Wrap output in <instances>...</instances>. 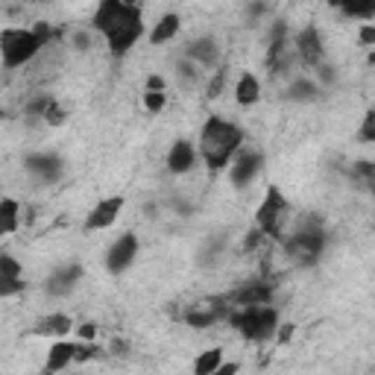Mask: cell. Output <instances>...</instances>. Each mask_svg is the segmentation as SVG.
I'll return each instance as SVG.
<instances>
[{"instance_id":"8d00e7d4","label":"cell","mask_w":375,"mask_h":375,"mask_svg":"<svg viewBox=\"0 0 375 375\" xmlns=\"http://www.w3.org/2000/svg\"><path fill=\"white\" fill-rule=\"evenodd\" d=\"M220 88H223V71H217V79L208 86V94H211V97H217V94H220Z\"/></svg>"},{"instance_id":"7402d4cb","label":"cell","mask_w":375,"mask_h":375,"mask_svg":"<svg viewBox=\"0 0 375 375\" xmlns=\"http://www.w3.org/2000/svg\"><path fill=\"white\" fill-rule=\"evenodd\" d=\"M0 217H4V235H12L15 229H18V203L15 200L0 203Z\"/></svg>"},{"instance_id":"d6986e66","label":"cell","mask_w":375,"mask_h":375,"mask_svg":"<svg viewBox=\"0 0 375 375\" xmlns=\"http://www.w3.org/2000/svg\"><path fill=\"white\" fill-rule=\"evenodd\" d=\"M223 367V352L220 349H205L197 364H193V375H214Z\"/></svg>"},{"instance_id":"2e32d148","label":"cell","mask_w":375,"mask_h":375,"mask_svg":"<svg viewBox=\"0 0 375 375\" xmlns=\"http://www.w3.org/2000/svg\"><path fill=\"white\" fill-rule=\"evenodd\" d=\"M71 361H76V343H53L50 352H47L44 372H59V369L68 367Z\"/></svg>"},{"instance_id":"7c38bea8","label":"cell","mask_w":375,"mask_h":375,"mask_svg":"<svg viewBox=\"0 0 375 375\" xmlns=\"http://www.w3.org/2000/svg\"><path fill=\"white\" fill-rule=\"evenodd\" d=\"M79 275H83V267H79V264H68V267L56 270L50 279H47V293H53V296H62V293H68V290L79 282Z\"/></svg>"},{"instance_id":"3957f363","label":"cell","mask_w":375,"mask_h":375,"mask_svg":"<svg viewBox=\"0 0 375 375\" xmlns=\"http://www.w3.org/2000/svg\"><path fill=\"white\" fill-rule=\"evenodd\" d=\"M229 320L247 340H267L275 332V311L267 305L240 308V311H235Z\"/></svg>"},{"instance_id":"e0dca14e","label":"cell","mask_w":375,"mask_h":375,"mask_svg":"<svg viewBox=\"0 0 375 375\" xmlns=\"http://www.w3.org/2000/svg\"><path fill=\"white\" fill-rule=\"evenodd\" d=\"M74 329V322L68 314H50V317H41L36 322V334H50V337H62Z\"/></svg>"},{"instance_id":"83f0119b","label":"cell","mask_w":375,"mask_h":375,"mask_svg":"<svg viewBox=\"0 0 375 375\" xmlns=\"http://www.w3.org/2000/svg\"><path fill=\"white\" fill-rule=\"evenodd\" d=\"M24 290V282L21 279H0V296H12V293Z\"/></svg>"},{"instance_id":"f35d334b","label":"cell","mask_w":375,"mask_h":375,"mask_svg":"<svg viewBox=\"0 0 375 375\" xmlns=\"http://www.w3.org/2000/svg\"><path fill=\"white\" fill-rule=\"evenodd\" d=\"M290 337H293V325H282V332H279V343H287Z\"/></svg>"},{"instance_id":"7a4b0ae2","label":"cell","mask_w":375,"mask_h":375,"mask_svg":"<svg viewBox=\"0 0 375 375\" xmlns=\"http://www.w3.org/2000/svg\"><path fill=\"white\" fill-rule=\"evenodd\" d=\"M240 141H243L240 126L223 121V118H208L205 126H203V132H200V153L205 158V165L211 170L226 168L229 165V158H232V153L240 146Z\"/></svg>"},{"instance_id":"4dcf8cb0","label":"cell","mask_w":375,"mask_h":375,"mask_svg":"<svg viewBox=\"0 0 375 375\" xmlns=\"http://www.w3.org/2000/svg\"><path fill=\"white\" fill-rule=\"evenodd\" d=\"M97 352H100L97 346H76V361H91Z\"/></svg>"},{"instance_id":"484cf974","label":"cell","mask_w":375,"mask_h":375,"mask_svg":"<svg viewBox=\"0 0 375 375\" xmlns=\"http://www.w3.org/2000/svg\"><path fill=\"white\" fill-rule=\"evenodd\" d=\"M290 94L296 97V100H311V97H314V86H311V83H305V79H299V83L290 88Z\"/></svg>"},{"instance_id":"6da1fadb","label":"cell","mask_w":375,"mask_h":375,"mask_svg":"<svg viewBox=\"0 0 375 375\" xmlns=\"http://www.w3.org/2000/svg\"><path fill=\"white\" fill-rule=\"evenodd\" d=\"M94 27L106 36L109 50L115 53V56H123L129 47H132L141 39L144 18H141V9L132 6V4H121V0H103V4L97 6Z\"/></svg>"},{"instance_id":"9c48e42d","label":"cell","mask_w":375,"mask_h":375,"mask_svg":"<svg viewBox=\"0 0 375 375\" xmlns=\"http://www.w3.org/2000/svg\"><path fill=\"white\" fill-rule=\"evenodd\" d=\"M220 317H223V305H220V299L197 302V305H191V308H188V314H185L188 325H197V329H205V325L217 322Z\"/></svg>"},{"instance_id":"277c9868","label":"cell","mask_w":375,"mask_h":375,"mask_svg":"<svg viewBox=\"0 0 375 375\" xmlns=\"http://www.w3.org/2000/svg\"><path fill=\"white\" fill-rule=\"evenodd\" d=\"M39 36L29 29H4L0 32V53H4V64L6 68H18V64L29 62L39 53Z\"/></svg>"},{"instance_id":"5bb4252c","label":"cell","mask_w":375,"mask_h":375,"mask_svg":"<svg viewBox=\"0 0 375 375\" xmlns=\"http://www.w3.org/2000/svg\"><path fill=\"white\" fill-rule=\"evenodd\" d=\"M270 296H273V287H270L267 282H252L250 287L238 290L232 299H235L240 308H250V305H267Z\"/></svg>"},{"instance_id":"44dd1931","label":"cell","mask_w":375,"mask_h":375,"mask_svg":"<svg viewBox=\"0 0 375 375\" xmlns=\"http://www.w3.org/2000/svg\"><path fill=\"white\" fill-rule=\"evenodd\" d=\"M188 56L191 59H200L203 64H211V62L217 59V44L211 41V39H200V41L188 44Z\"/></svg>"},{"instance_id":"4316f807","label":"cell","mask_w":375,"mask_h":375,"mask_svg":"<svg viewBox=\"0 0 375 375\" xmlns=\"http://www.w3.org/2000/svg\"><path fill=\"white\" fill-rule=\"evenodd\" d=\"M361 135H364V141H375V109L367 111V118L361 123Z\"/></svg>"},{"instance_id":"603a6c76","label":"cell","mask_w":375,"mask_h":375,"mask_svg":"<svg viewBox=\"0 0 375 375\" xmlns=\"http://www.w3.org/2000/svg\"><path fill=\"white\" fill-rule=\"evenodd\" d=\"M0 279H21V264L12 255H0Z\"/></svg>"},{"instance_id":"8992f818","label":"cell","mask_w":375,"mask_h":375,"mask_svg":"<svg viewBox=\"0 0 375 375\" xmlns=\"http://www.w3.org/2000/svg\"><path fill=\"white\" fill-rule=\"evenodd\" d=\"M322 243H325V238H322L320 229H302V232H296L287 240V255L302 261V264L305 261L308 264H314V261L320 258V252H322Z\"/></svg>"},{"instance_id":"8fae6325","label":"cell","mask_w":375,"mask_h":375,"mask_svg":"<svg viewBox=\"0 0 375 375\" xmlns=\"http://www.w3.org/2000/svg\"><path fill=\"white\" fill-rule=\"evenodd\" d=\"M296 50L305 64H317L322 59V44H320V32L317 27H305L296 39Z\"/></svg>"},{"instance_id":"ba28073f","label":"cell","mask_w":375,"mask_h":375,"mask_svg":"<svg viewBox=\"0 0 375 375\" xmlns=\"http://www.w3.org/2000/svg\"><path fill=\"white\" fill-rule=\"evenodd\" d=\"M121 208H123V197H109V200H103V203H97L94 211L88 214V220H86V229H88V232H94V229H109V226L118 220Z\"/></svg>"},{"instance_id":"f546056e","label":"cell","mask_w":375,"mask_h":375,"mask_svg":"<svg viewBox=\"0 0 375 375\" xmlns=\"http://www.w3.org/2000/svg\"><path fill=\"white\" fill-rule=\"evenodd\" d=\"M261 238H264V232H261L258 226H255V229H250V235H247V243H243V247H247V250H255L258 243H261Z\"/></svg>"},{"instance_id":"9a60e30c","label":"cell","mask_w":375,"mask_h":375,"mask_svg":"<svg viewBox=\"0 0 375 375\" xmlns=\"http://www.w3.org/2000/svg\"><path fill=\"white\" fill-rule=\"evenodd\" d=\"M27 170L36 173V176H41V179H47V182H53V179L62 173V161H59L56 156H47V153L29 156V158H27Z\"/></svg>"},{"instance_id":"f1b7e54d","label":"cell","mask_w":375,"mask_h":375,"mask_svg":"<svg viewBox=\"0 0 375 375\" xmlns=\"http://www.w3.org/2000/svg\"><path fill=\"white\" fill-rule=\"evenodd\" d=\"M355 170H357V176L369 179V185H375V161H357Z\"/></svg>"},{"instance_id":"4fadbf2b","label":"cell","mask_w":375,"mask_h":375,"mask_svg":"<svg viewBox=\"0 0 375 375\" xmlns=\"http://www.w3.org/2000/svg\"><path fill=\"white\" fill-rule=\"evenodd\" d=\"M193 158H197V153H193V146L188 141H176L170 146V153H168V168L173 173H188L193 168Z\"/></svg>"},{"instance_id":"ffe728a7","label":"cell","mask_w":375,"mask_h":375,"mask_svg":"<svg viewBox=\"0 0 375 375\" xmlns=\"http://www.w3.org/2000/svg\"><path fill=\"white\" fill-rule=\"evenodd\" d=\"M176 32H179V15H165V18L156 24L150 41L153 44H165V41H170L176 36Z\"/></svg>"},{"instance_id":"836d02e7","label":"cell","mask_w":375,"mask_h":375,"mask_svg":"<svg viewBox=\"0 0 375 375\" xmlns=\"http://www.w3.org/2000/svg\"><path fill=\"white\" fill-rule=\"evenodd\" d=\"M44 118L50 121V123H62V121H64V111H62V109H56V106H50V111H47Z\"/></svg>"},{"instance_id":"d6a6232c","label":"cell","mask_w":375,"mask_h":375,"mask_svg":"<svg viewBox=\"0 0 375 375\" xmlns=\"http://www.w3.org/2000/svg\"><path fill=\"white\" fill-rule=\"evenodd\" d=\"M361 44H375V27H361Z\"/></svg>"},{"instance_id":"d4e9b609","label":"cell","mask_w":375,"mask_h":375,"mask_svg":"<svg viewBox=\"0 0 375 375\" xmlns=\"http://www.w3.org/2000/svg\"><path fill=\"white\" fill-rule=\"evenodd\" d=\"M165 91H146L144 94V106L146 109H150V111H161V109H165Z\"/></svg>"},{"instance_id":"d590c367","label":"cell","mask_w":375,"mask_h":375,"mask_svg":"<svg viewBox=\"0 0 375 375\" xmlns=\"http://www.w3.org/2000/svg\"><path fill=\"white\" fill-rule=\"evenodd\" d=\"M146 88H150V91H165V79H161V76H150V79H146Z\"/></svg>"},{"instance_id":"cb8c5ba5","label":"cell","mask_w":375,"mask_h":375,"mask_svg":"<svg viewBox=\"0 0 375 375\" xmlns=\"http://www.w3.org/2000/svg\"><path fill=\"white\" fill-rule=\"evenodd\" d=\"M343 12L357 15V18H369V15H375V0H369V4H343Z\"/></svg>"},{"instance_id":"5b68a950","label":"cell","mask_w":375,"mask_h":375,"mask_svg":"<svg viewBox=\"0 0 375 375\" xmlns=\"http://www.w3.org/2000/svg\"><path fill=\"white\" fill-rule=\"evenodd\" d=\"M287 217V200L282 197L279 188H267V197L264 203L258 205V214H255V226L264 235L270 238H282V226Z\"/></svg>"},{"instance_id":"e575fe53","label":"cell","mask_w":375,"mask_h":375,"mask_svg":"<svg viewBox=\"0 0 375 375\" xmlns=\"http://www.w3.org/2000/svg\"><path fill=\"white\" fill-rule=\"evenodd\" d=\"M97 334V325L94 322H86V325H79V337H86V340H91Z\"/></svg>"},{"instance_id":"1f68e13d","label":"cell","mask_w":375,"mask_h":375,"mask_svg":"<svg viewBox=\"0 0 375 375\" xmlns=\"http://www.w3.org/2000/svg\"><path fill=\"white\" fill-rule=\"evenodd\" d=\"M32 32H36V36H39V41L44 44L47 39H50V24H47V21H39V24H36V29H32Z\"/></svg>"},{"instance_id":"74e56055","label":"cell","mask_w":375,"mask_h":375,"mask_svg":"<svg viewBox=\"0 0 375 375\" xmlns=\"http://www.w3.org/2000/svg\"><path fill=\"white\" fill-rule=\"evenodd\" d=\"M238 369H240L238 364H223V367H220L214 375H238Z\"/></svg>"},{"instance_id":"52a82bcc","label":"cell","mask_w":375,"mask_h":375,"mask_svg":"<svg viewBox=\"0 0 375 375\" xmlns=\"http://www.w3.org/2000/svg\"><path fill=\"white\" fill-rule=\"evenodd\" d=\"M135 252H138V238L132 232H126V235H121L115 243H111V250L106 255V267L111 273H123L129 264H132Z\"/></svg>"},{"instance_id":"ac0fdd59","label":"cell","mask_w":375,"mask_h":375,"mask_svg":"<svg viewBox=\"0 0 375 375\" xmlns=\"http://www.w3.org/2000/svg\"><path fill=\"white\" fill-rule=\"evenodd\" d=\"M258 97H261V86H258V79L252 74H243L238 79V88H235V100L240 106H252L258 103Z\"/></svg>"},{"instance_id":"30bf717a","label":"cell","mask_w":375,"mask_h":375,"mask_svg":"<svg viewBox=\"0 0 375 375\" xmlns=\"http://www.w3.org/2000/svg\"><path fill=\"white\" fill-rule=\"evenodd\" d=\"M261 165H264V156H261V153H243V156H238L235 168H232V185L243 188L247 182H252V176H258Z\"/></svg>"}]
</instances>
